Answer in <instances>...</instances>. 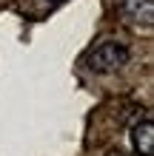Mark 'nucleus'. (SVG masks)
<instances>
[{"label":"nucleus","instance_id":"obj_1","mask_svg":"<svg viewBox=\"0 0 154 156\" xmlns=\"http://www.w3.org/2000/svg\"><path fill=\"white\" fill-rule=\"evenodd\" d=\"M126 60H129V51H126L120 43H103V45H97V48L88 54V66L94 71H114V68H120Z\"/></svg>","mask_w":154,"mask_h":156},{"label":"nucleus","instance_id":"obj_2","mask_svg":"<svg viewBox=\"0 0 154 156\" xmlns=\"http://www.w3.org/2000/svg\"><path fill=\"white\" fill-rule=\"evenodd\" d=\"M134 148L140 151V156H154V122L143 119L134 128Z\"/></svg>","mask_w":154,"mask_h":156},{"label":"nucleus","instance_id":"obj_3","mask_svg":"<svg viewBox=\"0 0 154 156\" xmlns=\"http://www.w3.org/2000/svg\"><path fill=\"white\" fill-rule=\"evenodd\" d=\"M140 9H143V14L151 20V0H126V12H129V17L140 20Z\"/></svg>","mask_w":154,"mask_h":156},{"label":"nucleus","instance_id":"obj_4","mask_svg":"<svg viewBox=\"0 0 154 156\" xmlns=\"http://www.w3.org/2000/svg\"><path fill=\"white\" fill-rule=\"evenodd\" d=\"M108 156H123V153H108Z\"/></svg>","mask_w":154,"mask_h":156}]
</instances>
